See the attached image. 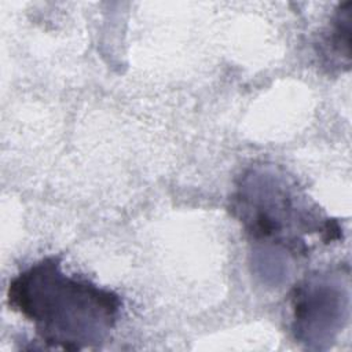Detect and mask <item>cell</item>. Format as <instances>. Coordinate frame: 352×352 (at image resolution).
Here are the masks:
<instances>
[{
	"mask_svg": "<svg viewBox=\"0 0 352 352\" xmlns=\"http://www.w3.org/2000/svg\"><path fill=\"white\" fill-rule=\"evenodd\" d=\"M7 301L11 309L33 323L44 344L65 351L102 344L116 326L122 304L113 290L66 275L55 256L15 275L8 285Z\"/></svg>",
	"mask_w": 352,
	"mask_h": 352,
	"instance_id": "1",
	"label": "cell"
},
{
	"mask_svg": "<svg viewBox=\"0 0 352 352\" xmlns=\"http://www.w3.org/2000/svg\"><path fill=\"white\" fill-rule=\"evenodd\" d=\"M351 22H352V1L340 4L337 8L330 30L319 43L322 50L319 55L324 56L327 65L342 70L349 69L351 63Z\"/></svg>",
	"mask_w": 352,
	"mask_h": 352,
	"instance_id": "4",
	"label": "cell"
},
{
	"mask_svg": "<svg viewBox=\"0 0 352 352\" xmlns=\"http://www.w3.org/2000/svg\"><path fill=\"white\" fill-rule=\"evenodd\" d=\"M293 333L308 348H326L349 318L348 274L318 272L294 286Z\"/></svg>",
	"mask_w": 352,
	"mask_h": 352,
	"instance_id": "3",
	"label": "cell"
},
{
	"mask_svg": "<svg viewBox=\"0 0 352 352\" xmlns=\"http://www.w3.org/2000/svg\"><path fill=\"white\" fill-rule=\"evenodd\" d=\"M231 213L252 241L300 256L308 252L307 235L324 241L338 236V227L311 206L297 183L272 166L246 170L231 197Z\"/></svg>",
	"mask_w": 352,
	"mask_h": 352,
	"instance_id": "2",
	"label": "cell"
}]
</instances>
